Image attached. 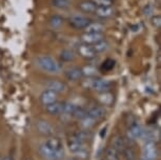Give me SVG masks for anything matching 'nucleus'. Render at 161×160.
<instances>
[{"label": "nucleus", "instance_id": "nucleus-28", "mask_svg": "<svg viewBox=\"0 0 161 160\" xmlns=\"http://www.w3.org/2000/svg\"><path fill=\"white\" fill-rule=\"evenodd\" d=\"M60 58H61L62 61L69 62V61H72V60H74L75 54L69 50H63L62 52L60 53Z\"/></svg>", "mask_w": 161, "mask_h": 160}, {"label": "nucleus", "instance_id": "nucleus-1", "mask_svg": "<svg viewBox=\"0 0 161 160\" xmlns=\"http://www.w3.org/2000/svg\"><path fill=\"white\" fill-rule=\"evenodd\" d=\"M36 64L40 70L48 74H59L61 72V65L53 57L47 55H41L36 59Z\"/></svg>", "mask_w": 161, "mask_h": 160}, {"label": "nucleus", "instance_id": "nucleus-4", "mask_svg": "<svg viewBox=\"0 0 161 160\" xmlns=\"http://www.w3.org/2000/svg\"><path fill=\"white\" fill-rule=\"evenodd\" d=\"M89 86L91 89L98 93H103V92H108V90L111 89V82L105 79H101V78H97V79L90 80Z\"/></svg>", "mask_w": 161, "mask_h": 160}, {"label": "nucleus", "instance_id": "nucleus-2", "mask_svg": "<svg viewBox=\"0 0 161 160\" xmlns=\"http://www.w3.org/2000/svg\"><path fill=\"white\" fill-rule=\"evenodd\" d=\"M39 153L40 155L47 160H61L64 156V151H58V152H54L50 147L47 146L44 142L40 144L39 146Z\"/></svg>", "mask_w": 161, "mask_h": 160}, {"label": "nucleus", "instance_id": "nucleus-35", "mask_svg": "<svg viewBox=\"0 0 161 160\" xmlns=\"http://www.w3.org/2000/svg\"><path fill=\"white\" fill-rule=\"evenodd\" d=\"M152 25H153L156 29H159L160 28V25H161V18L160 16H154L152 18Z\"/></svg>", "mask_w": 161, "mask_h": 160}, {"label": "nucleus", "instance_id": "nucleus-40", "mask_svg": "<svg viewBox=\"0 0 161 160\" xmlns=\"http://www.w3.org/2000/svg\"><path fill=\"white\" fill-rule=\"evenodd\" d=\"M142 160H147V159H144V158H143V159H142Z\"/></svg>", "mask_w": 161, "mask_h": 160}, {"label": "nucleus", "instance_id": "nucleus-21", "mask_svg": "<svg viewBox=\"0 0 161 160\" xmlns=\"http://www.w3.org/2000/svg\"><path fill=\"white\" fill-rule=\"evenodd\" d=\"M114 13V10L112 7H104V8H97L95 14L100 18H108L111 17Z\"/></svg>", "mask_w": 161, "mask_h": 160}, {"label": "nucleus", "instance_id": "nucleus-31", "mask_svg": "<svg viewBox=\"0 0 161 160\" xmlns=\"http://www.w3.org/2000/svg\"><path fill=\"white\" fill-rule=\"evenodd\" d=\"M86 115H87V111H86L82 108H78L77 107V108L75 110V112L73 113L72 116L74 117V118H76V119L81 120V119H83Z\"/></svg>", "mask_w": 161, "mask_h": 160}, {"label": "nucleus", "instance_id": "nucleus-8", "mask_svg": "<svg viewBox=\"0 0 161 160\" xmlns=\"http://www.w3.org/2000/svg\"><path fill=\"white\" fill-rule=\"evenodd\" d=\"M102 39H104L103 34H91V33H84L80 37V40L83 44H89V45L95 44L96 42L102 40Z\"/></svg>", "mask_w": 161, "mask_h": 160}, {"label": "nucleus", "instance_id": "nucleus-18", "mask_svg": "<svg viewBox=\"0 0 161 160\" xmlns=\"http://www.w3.org/2000/svg\"><path fill=\"white\" fill-rule=\"evenodd\" d=\"M78 8L83 13H95L97 7L92 0H84L78 4Z\"/></svg>", "mask_w": 161, "mask_h": 160}, {"label": "nucleus", "instance_id": "nucleus-14", "mask_svg": "<svg viewBox=\"0 0 161 160\" xmlns=\"http://www.w3.org/2000/svg\"><path fill=\"white\" fill-rule=\"evenodd\" d=\"M97 99H98V101L102 105L111 107V105H113V103H114L115 97H114V95L110 92H103V93H99Z\"/></svg>", "mask_w": 161, "mask_h": 160}, {"label": "nucleus", "instance_id": "nucleus-42", "mask_svg": "<svg viewBox=\"0 0 161 160\" xmlns=\"http://www.w3.org/2000/svg\"><path fill=\"white\" fill-rule=\"evenodd\" d=\"M103 160H105V159H103Z\"/></svg>", "mask_w": 161, "mask_h": 160}, {"label": "nucleus", "instance_id": "nucleus-37", "mask_svg": "<svg viewBox=\"0 0 161 160\" xmlns=\"http://www.w3.org/2000/svg\"><path fill=\"white\" fill-rule=\"evenodd\" d=\"M1 160H13L12 159V157L11 156H5L3 159H1Z\"/></svg>", "mask_w": 161, "mask_h": 160}, {"label": "nucleus", "instance_id": "nucleus-33", "mask_svg": "<svg viewBox=\"0 0 161 160\" xmlns=\"http://www.w3.org/2000/svg\"><path fill=\"white\" fill-rule=\"evenodd\" d=\"M96 4L97 8H104V7H112V0H92Z\"/></svg>", "mask_w": 161, "mask_h": 160}, {"label": "nucleus", "instance_id": "nucleus-34", "mask_svg": "<svg viewBox=\"0 0 161 160\" xmlns=\"http://www.w3.org/2000/svg\"><path fill=\"white\" fill-rule=\"evenodd\" d=\"M76 155H77V158L80 159V160H86L89 158V155L90 153L87 152L86 147H83V149H81L80 151H78L77 153H76Z\"/></svg>", "mask_w": 161, "mask_h": 160}, {"label": "nucleus", "instance_id": "nucleus-7", "mask_svg": "<svg viewBox=\"0 0 161 160\" xmlns=\"http://www.w3.org/2000/svg\"><path fill=\"white\" fill-rule=\"evenodd\" d=\"M145 131L143 128L138 124V123H133V124L130 125L129 131H127V135H129V138H130L132 140L135 139H139V138H143Z\"/></svg>", "mask_w": 161, "mask_h": 160}, {"label": "nucleus", "instance_id": "nucleus-36", "mask_svg": "<svg viewBox=\"0 0 161 160\" xmlns=\"http://www.w3.org/2000/svg\"><path fill=\"white\" fill-rule=\"evenodd\" d=\"M105 135H106V126L101 130V132H100V137L103 138V137H105Z\"/></svg>", "mask_w": 161, "mask_h": 160}, {"label": "nucleus", "instance_id": "nucleus-23", "mask_svg": "<svg viewBox=\"0 0 161 160\" xmlns=\"http://www.w3.org/2000/svg\"><path fill=\"white\" fill-rule=\"evenodd\" d=\"M92 47L94 49V51H95L96 54L97 53H103L108 49V43L104 40V39H102V40H100L98 42H96L95 44H93Z\"/></svg>", "mask_w": 161, "mask_h": 160}, {"label": "nucleus", "instance_id": "nucleus-24", "mask_svg": "<svg viewBox=\"0 0 161 160\" xmlns=\"http://www.w3.org/2000/svg\"><path fill=\"white\" fill-rule=\"evenodd\" d=\"M76 108H77V105L74 104L73 102H63V110L61 115L72 116Z\"/></svg>", "mask_w": 161, "mask_h": 160}, {"label": "nucleus", "instance_id": "nucleus-20", "mask_svg": "<svg viewBox=\"0 0 161 160\" xmlns=\"http://www.w3.org/2000/svg\"><path fill=\"white\" fill-rule=\"evenodd\" d=\"M112 146L115 150H117L119 153H121L127 146V144L123 137H121V136H115L113 141H112Z\"/></svg>", "mask_w": 161, "mask_h": 160}, {"label": "nucleus", "instance_id": "nucleus-38", "mask_svg": "<svg viewBox=\"0 0 161 160\" xmlns=\"http://www.w3.org/2000/svg\"><path fill=\"white\" fill-rule=\"evenodd\" d=\"M68 160H77V159H76V158H69Z\"/></svg>", "mask_w": 161, "mask_h": 160}, {"label": "nucleus", "instance_id": "nucleus-19", "mask_svg": "<svg viewBox=\"0 0 161 160\" xmlns=\"http://www.w3.org/2000/svg\"><path fill=\"white\" fill-rule=\"evenodd\" d=\"M86 33H91V34H102L104 31V25L99 22H90L84 29Z\"/></svg>", "mask_w": 161, "mask_h": 160}, {"label": "nucleus", "instance_id": "nucleus-5", "mask_svg": "<svg viewBox=\"0 0 161 160\" xmlns=\"http://www.w3.org/2000/svg\"><path fill=\"white\" fill-rule=\"evenodd\" d=\"M91 22L90 19H87L86 17L82 16V15H73L69 17V23L71 25L73 28L81 30V29H86V25Z\"/></svg>", "mask_w": 161, "mask_h": 160}, {"label": "nucleus", "instance_id": "nucleus-27", "mask_svg": "<svg viewBox=\"0 0 161 160\" xmlns=\"http://www.w3.org/2000/svg\"><path fill=\"white\" fill-rule=\"evenodd\" d=\"M120 154H122L124 160H135V152L130 146H126Z\"/></svg>", "mask_w": 161, "mask_h": 160}, {"label": "nucleus", "instance_id": "nucleus-13", "mask_svg": "<svg viewBox=\"0 0 161 160\" xmlns=\"http://www.w3.org/2000/svg\"><path fill=\"white\" fill-rule=\"evenodd\" d=\"M44 144L47 146L50 147L51 150H53L54 152H58V151H62L63 150L61 140H60L59 138H57V137L47 138V139L44 141Z\"/></svg>", "mask_w": 161, "mask_h": 160}, {"label": "nucleus", "instance_id": "nucleus-6", "mask_svg": "<svg viewBox=\"0 0 161 160\" xmlns=\"http://www.w3.org/2000/svg\"><path fill=\"white\" fill-rule=\"evenodd\" d=\"M40 101L43 105H48L51 103H54V102L58 101V94L54 92V91L47 89L41 93Z\"/></svg>", "mask_w": 161, "mask_h": 160}, {"label": "nucleus", "instance_id": "nucleus-12", "mask_svg": "<svg viewBox=\"0 0 161 160\" xmlns=\"http://www.w3.org/2000/svg\"><path fill=\"white\" fill-rule=\"evenodd\" d=\"M64 75H65L66 79L71 80V81H78L83 77L82 71H81V69H78V68L69 69V70L65 71Z\"/></svg>", "mask_w": 161, "mask_h": 160}, {"label": "nucleus", "instance_id": "nucleus-16", "mask_svg": "<svg viewBox=\"0 0 161 160\" xmlns=\"http://www.w3.org/2000/svg\"><path fill=\"white\" fill-rule=\"evenodd\" d=\"M47 87L48 90L51 91H54L55 93H62L64 92L66 90V86L64 83L62 82V81H59V80H51L48 81L47 83Z\"/></svg>", "mask_w": 161, "mask_h": 160}, {"label": "nucleus", "instance_id": "nucleus-32", "mask_svg": "<svg viewBox=\"0 0 161 160\" xmlns=\"http://www.w3.org/2000/svg\"><path fill=\"white\" fill-rule=\"evenodd\" d=\"M51 25L53 26V28H59L60 25L63 23V19L60 16H54L51 18Z\"/></svg>", "mask_w": 161, "mask_h": 160}, {"label": "nucleus", "instance_id": "nucleus-10", "mask_svg": "<svg viewBox=\"0 0 161 160\" xmlns=\"http://www.w3.org/2000/svg\"><path fill=\"white\" fill-rule=\"evenodd\" d=\"M68 147H69V152H72L73 154H76L78 151L83 149L84 142L79 140L75 135H73V136L69 137V139L68 140Z\"/></svg>", "mask_w": 161, "mask_h": 160}, {"label": "nucleus", "instance_id": "nucleus-41", "mask_svg": "<svg viewBox=\"0 0 161 160\" xmlns=\"http://www.w3.org/2000/svg\"><path fill=\"white\" fill-rule=\"evenodd\" d=\"M0 160H1V158H0Z\"/></svg>", "mask_w": 161, "mask_h": 160}, {"label": "nucleus", "instance_id": "nucleus-26", "mask_svg": "<svg viewBox=\"0 0 161 160\" xmlns=\"http://www.w3.org/2000/svg\"><path fill=\"white\" fill-rule=\"evenodd\" d=\"M74 135L80 141H82V142H86V141H87L89 139H91V138H92V134H91V132L89 131V130H84V131H79L77 133H75Z\"/></svg>", "mask_w": 161, "mask_h": 160}, {"label": "nucleus", "instance_id": "nucleus-39", "mask_svg": "<svg viewBox=\"0 0 161 160\" xmlns=\"http://www.w3.org/2000/svg\"><path fill=\"white\" fill-rule=\"evenodd\" d=\"M25 160H31V159H25Z\"/></svg>", "mask_w": 161, "mask_h": 160}, {"label": "nucleus", "instance_id": "nucleus-3", "mask_svg": "<svg viewBox=\"0 0 161 160\" xmlns=\"http://www.w3.org/2000/svg\"><path fill=\"white\" fill-rule=\"evenodd\" d=\"M143 158L147 160H156L158 158V147L154 140H147L143 146Z\"/></svg>", "mask_w": 161, "mask_h": 160}, {"label": "nucleus", "instance_id": "nucleus-15", "mask_svg": "<svg viewBox=\"0 0 161 160\" xmlns=\"http://www.w3.org/2000/svg\"><path fill=\"white\" fill-rule=\"evenodd\" d=\"M87 116L93 118L95 121L102 119L105 116V110L102 107H93L87 111Z\"/></svg>", "mask_w": 161, "mask_h": 160}, {"label": "nucleus", "instance_id": "nucleus-29", "mask_svg": "<svg viewBox=\"0 0 161 160\" xmlns=\"http://www.w3.org/2000/svg\"><path fill=\"white\" fill-rule=\"evenodd\" d=\"M95 122H96L95 120H94L93 118H91V117L87 116V115L84 117L83 119L80 120V124L84 130H90L94 124H95Z\"/></svg>", "mask_w": 161, "mask_h": 160}, {"label": "nucleus", "instance_id": "nucleus-30", "mask_svg": "<svg viewBox=\"0 0 161 160\" xmlns=\"http://www.w3.org/2000/svg\"><path fill=\"white\" fill-rule=\"evenodd\" d=\"M81 71H82V75L83 76H86V77H93V76H95L96 75V68H94L93 65H86V66H84L83 69H81Z\"/></svg>", "mask_w": 161, "mask_h": 160}, {"label": "nucleus", "instance_id": "nucleus-17", "mask_svg": "<svg viewBox=\"0 0 161 160\" xmlns=\"http://www.w3.org/2000/svg\"><path fill=\"white\" fill-rule=\"evenodd\" d=\"M45 108H47V112L50 115H61L63 110V102L56 101L54 103L45 105Z\"/></svg>", "mask_w": 161, "mask_h": 160}, {"label": "nucleus", "instance_id": "nucleus-11", "mask_svg": "<svg viewBox=\"0 0 161 160\" xmlns=\"http://www.w3.org/2000/svg\"><path fill=\"white\" fill-rule=\"evenodd\" d=\"M36 128H37V131L43 136H51L54 133L53 126L47 120H39L36 124Z\"/></svg>", "mask_w": 161, "mask_h": 160}, {"label": "nucleus", "instance_id": "nucleus-9", "mask_svg": "<svg viewBox=\"0 0 161 160\" xmlns=\"http://www.w3.org/2000/svg\"><path fill=\"white\" fill-rule=\"evenodd\" d=\"M78 53L81 57H83V58H86V59H93L96 57L95 51H94V49L92 47V45H89V44L82 43L81 45H79Z\"/></svg>", "mask_w": 161, "mask_h": 160}, {"label": "nucleus", "instance_id": "nucleus-25", "mask_svg": "<svg viewBox=\"0 0 161 160\" xmlns=\"http://www.w3.org/2000/svg\"><path fill=\"white\" fill-rule=\"evenodd\" d=\"M71 2H72V0H52L53 7L60 8V10L68 8L69 5H71Z\"/></svg>", "mask_w": 161, "mask_h": 160}, {"label": "nucleus", "instance_id": "nucleus-22", "mask_svg": "<svg viewBox=\"0 0 161 160\" xmlns=\"http://www.w3.org/2000/svg\"><path fill=\"white\" fill-rule=\"evenodd\" d=\"M105 160H120V153L113 146L108 147L105 151Z\"/></svg>", "mask_w": 161, "mask_h": 160}]
</instances>
